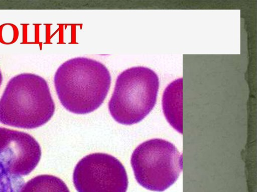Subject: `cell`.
<instances>
[{
    "label": "cell",
    "instance_id": "obj_1",
    "mask_svg": "<svg viewBox=\"0 0 257 192\" xmlns=\"http://www.w3.org/2000/svg\"><path fill=\"white\" fill-rule=\"evenodd\" d=\"M111 80L109 70L100 62L77 57L59 66L54 76V84L63 106L72 113L84 114L102 104Z\"/></svg>",
    "mask_w": 257,
    "mask_h": 192
},
{
    "label": "cell",
    "instance_id": "obj_2",
    "mask_svg": "<svg viewBox=\"0 0 257 192\" xmlns=\"http://www.w3.org/2000/svg\"><path fill=\"white\" fill-rule=\"evenodd\" d=\"M55 110L46 80L34 74L22 73L9 80L0 98V122L35 128L47 123Z\"/></svg>",
    "mask_w": 257,
    "mask_h": 192
},
{
    "label": "cell",
    "instance_id": "obj_3",
    "mask_svg": "<svg viewBox=\"0 0 257 192\" xmlns=\"http://www.w3.org/2000/svg\"><path fill=\"white\" fill-rule=\"evenodd\" d=\"M158 75L145 66H135L117 77L108 102L110 115L117 122L132 125L142 120L153 110L159 88Z\"/></svg>",
    "mask_w": 257,
    "mask_h": 192
},
{
    "label": "cell",
    "instance_id": "obj_4",
    "mask_svg": "<svg viewBox=\"0 0 257 192\" xmlns=\"http://www.w3.org/2000/svg\"><path fill=\"white\" fill-rule=\"evenodd\" d=\"M131 164L138 184L162 192L175 183L183 168L182 156L171 142L161 138L143 142L134 150Z\"/></svg>",
    "mask_w": 257,
    "mask_h": 192
},
{
    "label": "cell",
    "instance_id": "obj_5",
    "mask_svg": "<svg viewBox=\"0 0 257 192\" xmlns=\"http://www.w3.org/2000/svg\"><path fill=\"white\" fill-rule=\"evenodd\" d=\"M73 184L78 192H126V172L114 156L96 152L83 158L76 165Z\"/></svg>",
    "mask_w": 257,
    "mask_h": 192
},
{
    "label": "cell",
    "instance_id": "obj_6",
    "mask_svg": "<svg viewBox=\"0 0 257 192\" xmlns=\"http://www.w3.org/2000/svg\"><path fill=\"white\" fill-rule=\"evenodd\" d=\"M41 156V147L32 136L0 128V166L8 174L20 178L29 174Z\"/></svg>",
    "mask_w": 257,
    "mask_h": 192
},
{
    "label": "cell",
    "instance_id": "obj_7",
    "mask_svg": "<svg viewBox=\"0 0 257 192\" xmlns=\"http://www.w3.org/2000/svg\"><path fill=\"white\" fill-rule=\"evenodd\" d=\"M182 78L170 83L162 98L164 114L169 124L182 134Z\"/></svg>",
    "mask_w": 257,
    "mask_h": 192
},
{
    "label": "cell",
    "instance_id": "obj_8",
    "mask_svg": "<svg viewBox=\"0 0 257 192\" xmlns=\"http://www.w3.org/2000/svg\"><path fill=\"white\" fill-rule=\"evenodd\" d=\"M19 192H70L60 178L50 174L37 176L21 188Z\"/></svg>",
    "mask_w": 257,
    "mask_h": 192
},
{
    "label": "cell",
    "instance_id": "obj_9",
    "mask_svg": "<svg viewBox=\"0 0 257 192\" xmlns=\"http://www.w3.org/2000/svg\"><path fill=\"white\" fill-rule=\"evenodd\" d=\"M6 173H0V192H19L23 183Z\"/></svg>",
    "mask_w": 257,
    "mask_h": 192
},
{
    "label": "cell",
    "instance_id": "obj_10",
    "mask_svg": "<svg viewBox=\"0 0 257 192\" xmlns=\"http://www.w3.org/2000/svg\"><path fill=\"white\" fill-rule=\"evenodd\" d=\"M3 75H2V74L1 72V71L0 70V86L2 84V82H3Z\"/></svg>",
    "mask_w": 257,
    "mask_h": 192
}]
</instances>
